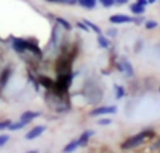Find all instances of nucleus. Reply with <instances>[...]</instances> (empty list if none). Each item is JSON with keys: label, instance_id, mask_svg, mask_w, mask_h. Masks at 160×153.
I'll use <instances>...</instances> for the list:
<instances>
[{"label": "nucleus", "instance_id": "423d86ee", "mask_svg": "<svg viewBox=\"0 0 160 153\" xmlns=\"http://www.w3.org/2000/svg\"><path fill=\"white\" fill-rule=\"evenodd\" d=\"M27 42L25 39H21V38H13V48L16 52L18 53H22L27 51Z\"/></svg>", "mask_w": 160, "mask_h": 153}, {"label": "nucleus", "instance_id": "412c9836", "mask_svg": "<svg viewBox=\"0 0 160 153\" xmlns=\"http://www.w3.org/2000/svg\"><path fill=\"white\" fill-rule=\"evenodd\" d=\"M115 89H117V98H122V97H124V94H125L124 87H121V86H115Z\"/></svg>", "mask_w": 160, "mask_h": 153}, {"label": "nucleus", "instance_id": "f03ea898", "mask_svg": "<svg viewBox=\"0 0 160 153\" xmlns=\"http://www.w3.org/2000/svg\"><path fill=\"white\" fill-rule=\"evenodd\" d=\"M117 112V107L115 106H101L97 107L96 110L90 112V117H100V115H108V114H114Z\"/></svg>", "mask_w": 160, "mask_h": 153}, {"label": "nucleus", "instance_id": "4468645a", "mask_svg": "<svg viewBox=\"0 0 160 153\" xmlns=\"http://www.w3.org/2000/svg\"><path fill=\"white\" fill-rule=\"evenodd\" d=\"M10 75H11L10 69H6L4 72L2 73V76H0V86H2V87H4V86H6V83H7L8 77H10Z\"/></svg>", "mask_w": 160, "mask_h": 153}, {"label": "nucleus", "instance_id": "dca6fc26", "mask_svg": "<svg viewBox=\"0 0 160 153\" xmlns=\"http://www.w3.org/2000/svg\"><path fill=\"white\" fill-rule=\"evenodd\" d=\"M56 22H58V24H61L62 27L65 28V30H70V28H72L70 22H69V21H66L65 18H61V17H56Z\"/></svg>", "mask_w": 160, "mask_h": 153}, {"label": "nucleus", "instance_id": "bb28decb", "mask_svg": "<svg viewBox=\"0 0 160 153\" xmlns=\"http://www.w3.org/2000/svg\"><path fill=\"white\" fill-rule=\"evenodd\" d=\"M107 34H108V37H115L117 35V30L115 28H111V30L107 31Z\"/></svg>", "mask_w": 160, "mask_h": 153}, {"label": "nucleus", "instance_id": "7ed1b4c3", "mask_svg": "<svg viewBox=\"0 0 160 153\" xmlns=\"http://www.w3.org/2000/svg\"><path fill=\"white\" fill-rule=\"evenodd\" d=\"M70 84V76L69 73H61L56 80V87H58L61 91H66V89Z\"/></svg>", "mask_w": 160, "mask_h": 153}, {"label": "nucleus", "instance_id": "c85d7f7f", "mask_svg": "<svg viewBox=\"0 0 160 153\" xmlns=\"http://www.w3.org/2000/svg\"><path fill=\"white\" fill-rule=\"evenodd\" d=\"M62 3H68V4H76L78 0H62Z\"/></svg>", "mask_w": 160, "mask_h": 153}, {"label": "nucleus", "instance_id": "2f4dec72", "mask_svg": "<svg viewBox=\"0 0 160 153\" xmlns=\"http://www.w3.org/2000/svg\"><path fill=\"white\" fill-rule=\"evenodd\" d=\"M148 2H149V3H155L156 0H148Z\"/></svg>", "mask_w": 160, "mask_h": 153}, {"label": "nucleus", "instance_id": "6e6552de", "mask_svg": "<svg viewBox=\"0 0 160 153\" xmlns=\"http://www.w3.org/2000/svg\"><path fill=\"white\" fill-rule=\"evenodd\" d=\"M39 117V112L38 111H24L21 114V120L22 121H27V122H31L34 118Z\"/></svg>", "mask_w": 160, "mask_h": 153}, {"label": "nucleus", "instance_id": "a878e982", "mask_svg": "<svg viewBox=\"0 0 160 153\" xmlns=\"http://www.w3.org/2000/svg\"><path fill=\"white\" fill-rule=\"evenodd\" d=\"M76 25H78L79 28H82L83 31H86V32H87V31L90 30V28H88L87 25H86V22H80V21H79V22H78V24H76Z\"/></svg>", "mask_w": 160, "mask_h": 153}, {"label": "nucleus", "instance_id": "393cba45", "mask_svg": "<svg viewBox=\"0 0 160 153\" xmlns=\"http://www.w3.org/2000/svg\"><path fill=\"white\" fill-rule=\"evenodd\" d=\"M98 125H110L111 124V120H107V118H102V120H98L97 121Z\"/></svg>", "mask_w": 160, "mask_h": 153}, {"label": "nucleus", "instance_id": "f257e3e1", "mask_svg": "<svg viewBox=\"0 0 160 153\" xmlns=\"http://www.w3.org/2000/svg\"><path fill=\"white\" fill-rule=\"evenodd\" d=\"M153 132L152 131H145V132H141V134L135 135V136L129 138V139H127L124 143H122L121 148L122 149H132V148H136V146H139L141 143L145 142V139H148L149 136H152Z\"/></svg>", "mask_w": 160, "mask_h": 153}, {"label": "nucleus", "instance_id": "9b49d317", "mask_svg": "<svg viewBox=\"0 0 160 153\" xmlns=\"http://www.w3.org/2000/svg\"><path fill=\"white\" fill-rule=\"evenodd\" d=\"M27 124H30V122H27V121H20V122H11L10 124V126H8L7 129H10V131H20L21 128H24Z\"/></svg>", "mask_w": 160, "mask_h": 153}, {"label": "nucleus", "instance_id": "ddd939ff", "mask_svg": "<svg viewBox=\"0 0 160 153\" xmlns=\"http://www.w3.org/2000/svg\"><path fill=\"white\" fill-rule=\"evenodd\" d=\"M27 51H31V52H32L34 55H37V56H41V55H42V53H41V51H39V48L37 47L35 44H32V42H30V41L27 42Z\"/></svg>", "mask_w": 160, "mask_h": 153}, {"label": "nucleus", "instance_id": "20e7f679", "mask_svg": "<svg viewBox=\"0 0 160 153\" xmlns=\"http://www.w3.org/2000/svg\"><path fill=\"white\" fill-rule=\"evenodd\" d=\"M110 21L112 24H125V22H132L133 18L129 16H125V14H114L110 17Z\"/></svg>", "mask_w": 160, "mask_h": 153}, {"label": "nucleus", "instance_id": "f3484780", "mask_svg": "<svg viewBox=\"0 0 160 153\" xmlns=\"http://www.w3.org/2000/svg\"><path fill=\"white\" fill-rule=\"evenodd\" d=\"M97 41H98L100 47H102V48H108V47H110V41H108L107 38H104L102 35H100V34H98V38H97Z\"/></svg>", "mask_w": 160, "mask_h": 153}, {"label": "nucleus", "instance_id": "7c9ffc66", "mask_svg": "<svg viewBox=\"0 0 160 153\" xmlns=\"http://www.w3.org/2000/svg\"><path fill=\"white\" fill-rule=\"evenodd\" d=\"M27 153H39L38 151H30V152H27Z\"/></svg>", "mask_w": 160, "mask_h": 153}, {"label": "nucleus", "instance_id": "9d476101", "mask_svg": "<svg viewBox=\"0 0 160 153\" xmlns=\"http://www.w3.org/2000/svg\"><path fill=\"white\" fill-rule=\"evenodd\" d=\"M78 3L82 7H84V8H88V10H91V8H94L96 7V4H97V0H78Z\"/></svg>", "mask_w": 160, "mask_h": 153}, {"label": "nucleus", "instance_id": "b1692460", "mask_svg": "<svg viewBox=\"0 0 160 153\" xmlns=\"http://www.w3.org/2000/svg\"><path fill=\"white\" fill-rule=\"evenodd\" d=\"M8 139H10L8 135H0V146H4L8 142Z\"/></svg>", "mask_w": 160, "mask_h": 153}, {"label": "nucleus", "instance_id": "2eb2a0df", "mask_svg": "<svg viewBox=\"0 0 160 153\" xmlns=\"http://www.w3.org/2000/svg\"><path fill=\"white\" fill-rule=\"evenodd\" d=\"M79 146V142L78 141H72V142H69L66 146H65V149H63V153H70V152H73L76 148Z\"/></svg>", "mask_w": 160, "mask_h": 153}, {"label": "nucleus", "instance_id": "aec40b11", "mask_svg": "<svg viewBox=\"0 0 160 153\" xmlns=\"http://www.w3.org/2000/svg\"><path fill=\"white\" fill-rule=\"evenodd\" d=\"M158 21H155V20H148L146 22H145V27L148 28V30H153V28L158 27Z\"/></svg>", "mask_w": 160, "mask_h": 153}, {"label": "nucleus", "instance_id": "f8f14e48", "mask_svg": "<svg viewBox=\"0 0 160 153\" xmlns=\"http://www.w3.org/2000/svg\"><path fill=\"white\" fill-rule=\"evenodd\" d=\"M131 11H132L133 14H143L145 13V7L141 4H138V3H133V4H131Z\"/></svg>", "mask_w": 160, "mask_h": 153}, {"label": "nucleus", "instance_id": "5701e85b", "mask_svg": "<svg viewBox=\"0 0 160 153\" xmlns=\"http://www.w3.org/2000/svg\"><path fill=\"white\" fill-rule=\"evenodd\" d=\"M10 124H11V121H10V120L2 121V122H0V131H3V129H7L8 126H10Z\"/></svg>", "mask_w": 160, "mask_h": 153}, {"label": "nucleus", "instance_id": "1a4fd4ad", "mask_svg": "<svg viewBox=\"0 0 160 153\" xmlns=\"http://www.w3.org/2000/svg\"><path fill=\"white\" fill-rule=\"evenodd\" d=\"M119 70H121V72H125L128 76H129V77H132V76H133V67H132V65H131L128 61L122 62V65L119 66Z\"/></svg>", "mask_w": 160, "mask_h": 153}, {"label": "nucleus", "instance_id": "473e14b6", "mask_svg": "<svg viewBox=\"0 0 160 153\" xmlns=\"http://www.w3.org/2000/svg\"><path fill=\"white\" fill-rule=\"evenodd\" d=\"M49 2H62V0H49Z\"/></svg>", "mask_w": 160, "mask_h": 153}, {"label": "nucleus", "instance_id": "39448f33", "mask_svg": "<svg viewBox=\"0 0 160 153\" xmlns=\"http://www.w3.org/2000/svg\"><path fill=\"white\" fill-rule=\"evenodd\" d=\"M45 129H47V128H45L44 125H37V126H34V128H31L30 132L25 135V139H28V141L35 139V138H38L39 135H41L42 132L45 131Z\"/></svg>", "mask_w": 160, "mask_h": 153}, {"label": "nucleus", "instance_id": "a211bd4d", "mask_svg": "<svg viewBox=\"0 0 160 153\" xmlns=\"http://www.w3.org/2000/svg\"><path fill=\"white\" fill-rule=\"evenodd\" d=\"M84 22H86V25H87V27H90L96 34H101V28H100L98 25H96L94 22H91V21H87V20H86Z\"/></svg>", "mask_w": 160, "mask_h": 153}, {"label": "nucleus", "instance_id": "6ab92c4d", "mask_svg": "<svg viewBox=\"0 0 160 153\" xmlns=\"http://www.w3.org/2000/svg\"><path fill=\"white\" fill-rule=\"evenodd\" d=\"M39 81H41V84H42V86L48 87V89H49V87H52V86H53V81L51 80L49 77H39Z\"/></svg>", "mask_w": 160, "mask_h": 153}, {"label": "nucleus", "instance_id": "c756f323", "mask_svg": "<svg viewBox=\"0 0 160 153\" xmlns=\"http://www.w3.org/2000/svg\"><path fill=\"white\" fill-rule=\"evenodd\" d=\"M115 3H119V4H124V3H128V0H115Z\"/></svg>", "mask_w": 160, "mask_h": 153}, {"label": "nucleus", "instance_id": "4be33fe9", "mask_svg": "<svg viewBox=\"0 0 160 153\" xmlns=\"http://www.w3.org/2000/svg\"><path fill=\"white\" fill-rule=\"evenodd\" d=\"M100 3H101L104 7H112V6L115 4V0H100Z\"/></svg>", "mask_w": 160, "mask_h": 153}, {"label": "nucleus", "instance_id": "0eeeda50", "mask_svg": "<svg viewBox=\"0 0 160 153\" xmlns=\"http://www.w3.org/2000/svg\"><path fill=\"white\" fill-rule=\"evenodd\" d=\"M93 135H94V132H93V131H86V132H83V134L80 135V138L78 139L79 146H84V145H87L88 139H90V138L93 136Z\"/></svg>", "mask_w": 160, "mask_h": 153}, {"label": "nucleus", "instance_id": "cd10ccee", "mask_svg": "<svg viewBox=\"0 0 160 153\" xmlns=\"http://www.w3.org/2000/svg\"><path fill=\"white\" fill-rule=\"evenodd\" d=\"M136 3H138V4H141V6H143V7H145V6L149 4V2H148V0H138Z\"/></svg>", "mask_w": 160, "mask_h": 153}]
</instances>
